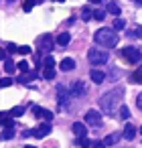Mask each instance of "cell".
<instances>
[{
  "label": "cell",
  "instance_id": "obj_1",
  "mask_svg": "<svg viewBox=\"0 0 142 148\" xmlns=\"http://www.w3.org/2000/svg\"><path fill=\"white\" fill-rule=\"evenodd\" d=\"M124 89H114V91H108L106 95H102L99 97V108L104 110V112H108V114H112L116 108H120V103H122V99H124Z\"/></svg>",
  "mask_w": 142,
  "mask_h": 148
},
{
  "label": "cell",
  "instance_id": "obj_2",
  "mask_svg": "<svg viewBox=\"0 0 142 148\" xmlns=\"http://www.w3.org/2000/svg\"><path fill=\"white\" fill-rule=\"evenodd\" d=\"M95 43H97L99 47L114 49V47L118 45V35H116V31H112V29H99V31L95 33Z\"/></svg>",
  "mask_w": 142,
  "mask_h": 148
},
{
  "label": "cell",
  "instance_id": "obj_3",
  "mask_svg": "<svg viewBox=\"0 0 142 148\" xmlns=\"http://www.w3.org/2000/svg\"><path fill=\"white\" fill-rule=\"evenodd\" d=\"M87 59H89V63H93V65H104L110 57H108V53L102 51V49H89Z\"/></svg>",
  "mask_w": 142,
  "mask_h": 148
},
{
  "label": "cell",
  "instance_id": "obj_4",
  "mask_svg": "<svg viewBox=\"0 0 142 148\" xmlns=\"http://www.w3.org/2000/svg\"><path fill=\"white\" fill-rule=\"evenodd\" d=\"M120 57H124L128 63H136V61L140 59V51L134 49V47H124V49L120 51Z\"/></svg>",
  "mask_w": 142,
  "mask_h": 148
},
{
  "label": "cell",
  "instance_id": "obj_5",
  "mask_svg": "<svg viewBox=\"0 0 142 148\" xmlns=\"http://www.w3.org/2000/svg\"><path fill=\"white\" fill-rule=\"evenodd\" d=\"M53 47H55V43H53L51 35H43L39 39V53H49V51H53Z\"/></svg>",
  "mask_w": 142,
  "mask_h": 148
},
{
  "label": "cell",
  "instance_id": "obj_6",
  "mask_svg": "<svg viewBox=\"0 0 142 148\" xmlns=\"http://www.w3.org/2000/svg\"><path fill=\"white\" fill-rule=\"evenodd\" d=\"M85 124H89V126H102V114L97 110H89L85 114Z\"/></svg>",
  "mask_w": 142,
  "mask_h": 148
},
{
  "label": "cell",
  "instance_id": "obj_7",
  "mask_svg": "<svg viewBox=\"0 0 142 148\" xmlns=\"http://www.w3.org/2000/svg\"><path fill=\"white\" fill-rule=\"evenodd\" d=\"M69 93L71 91H67V87L65 85H57V97H59V103H61V108H67V101H69Z\"/></svg>",
  "mask_w": 142,
  "mask_h": 148
},
{
  "label": "cell",
  "instance_id": "obj_8",
  "mask_svg": "<svg viewBox=\"0 0 142 148\" xmlns=\"http://www.w3.org/2000/svg\"><path fill=\"white\" fill-rule=\"evenodd\" d=\"M35 138H43V136H47V134H51V124H43V126H39V128H35L33 132H31Z\"/></svg>",
  "mask_w": 142,
  "mask_h": 148
},
{
  "label": "cell",
  "instance_id": "obj_9",
  "mask_svg": "<svg viewBox=\"0 0 142 148\" xmlns=\"http://www.w3.org/2000/svg\"><path fill=\"white\" fill-rule=\"evenodd\" d=\"M83 93H85V83H83V81H75V83L71 85V95L81 97Z\"/></svg>",
  "mask_w": 142,
  "mask_h": 148
},
{
  "label": "cell",
  "instance_id": "obj_10",
  "mask_svg": "<svg viewBox=\"0 0 142 148\" xmlns=\"http://www.w3.org/2000/svg\"><path fill=\"white\" fill-rule=\"evenodd\" d=\"M85 132H87V126L83 122H75L73 124V134L79 136V138H85Z\"/></svg>",
  "mask_w": 142,
  "mask_h": 148
},
{
  "label": "cell",
  "instance_id": "obj_11",
  "mask_svg": "<svg viewBox=\"0 0 142 148\" xmlns=\"http://www.w3.org/2000/svg\"><path fill=\"white\" fill-rule=\"evenodd\" d=\"M124 140H134V136H136V126L134 124H126V128H124Z\"/></svg>",
  "mask_w": 142,
  "mask_h": 148
},
{
  "label": "cell",
  "instance_id": "obj_12",
  "mask_svg": "<svg viewBox=\"0 0 142 148\" xmlns=\"http://www.w3.org/2000/svg\"><path fill=\"white\" fill-rule=\"evenodd\" d=\"M59 69H61V71H71V69H75V61L67 57V59H63V61L59 63Z\"/></svg>",
  "mask_w": 142,
  "mask_h": 148
},
{
  "label": "cell",
  "instance_id": "obj_13",
  "mask_svg": "<svg viewBox=\"0 0 142 148\" xmlns=\"http://www.w3.org/2000/svg\"><path fill=\"white\" fill-rule=\"evenodd\" d=\"M35 116L37 118H43V120H53V114L49 112V110H43V108H35Z\"/></svg>",
  "mask_w": 142,
  "mask_h": 148
},
{
  "label": "cell",
  "instance_id": "obj_14",
  "mask_svg": "<svg viewBox=\"0 0 142 148\" xmlns=\"http://www.w3.org/2000/svg\"><path fill=\"white\" fill-rule=\"evenodd\" d=\"M89 77H91V81H93V83H104V79H106V73H102V71L93 69V71L89 73Z\"/></svg>",
  "mask_w": 142,
  "mask_h": 148
},
{
  "label": "cell",
  "instance_id": "obj_15",
  "mask_svg": "<svg viewBox=\"0 0 142 148\" xmlns=\"http://www.w3.org/2000/svg\"><path fill=\"white\" fill-rule=\"evenodd\" d=\"M69 41H71V35H69V33H61V35L57 37V45H61V47H67Z\"/></svg>",
  "mask_w": 142,
  "mask_h": 148
},
{
  "label": "cell",
  "instance_id": "obj_16",
  "mask_svg": "<svg viewBox=\"0 0 142 148\" xmlns=\"http://www.w3.org/2000/svg\"><path fill=\"white\" fill-rule=\"evenodd\" d=\"M118 138H124V134H120V132H116V134H110V136H106V146H112V144H116L118 142Z\"/></svg>",
  "mask_w": 142,
  "mask_h": 148
},
{
  "label": "cell",
  "instance_id": "obj_17",
  "mask_svg": "<svg viewBox=\"0 0 142 148\" xmlns=\"http://www.w3.org/2000/svg\"><path fill=\"white\" fill-rule=\"evenodd\" d=\"M16 67H19V65H14L10 59H6V61H4V71H6L8 75H10V73H14V69H16Z\"/></svg>",
  "mask_w": 142,
  "mask_h": 148
},
{
  "label": "cell",
  "instance_id": "obj_18",
  "mask_svg": "<svg viewBox=\"0 0 142 148\" xmlns=\"http://www.w3.org/2000/svg\"><path fill=\"white\" fill-rule=\"evenodd\" d=\"M106 8H108V12H112V14H120V6H118L116 2H108Z\"/></svg>",
  "mask_w": 142,
  "mask_h": 148
},
{
  "label": "cell",
  "instance_id": "obj_19",
  "mask_svg": "<svg viewBox=\"0 0 142 148\" xmlns=\"http://www.w3.org/2000/svg\"><path fill=\"white\" fill-rule=\"evenodd\" d=\"M35 77H37V73H27V75L23 73L19 81H21V83H29V81H31V79H35Z\"/></svg>",
  "mask_w": 142,
  "mask_h": 148
},
{
  "label": "cell",
  "instance_id": "obj_20",
  "mask_svg": "<svg viewBox=\"0 0 142 148\" xmlns=\"http://www.w3.org/2000/svg\"><path fill=\"white\" fill-rule=\"evenodd\" d=\"M14 136V130L12 128H4L2 130V140H8V138H12Z\"/></svg>",
  "mask_w": 142,
  "mask_h": 148
},
{
  "label": "cell",
  "instance_id": "obj_21",
  "mask_svg": "<svg viewBox=\"0 0 142 148\" xmlns=\"http://www.w3.org/2000/svg\"><path fill=\"white\" fill-rule=\"evenodd\" d=\"M43 63H45V69H53V67H55V59H53V57H45Z\"/></svg>",
  "mask_w": 142,
  "mask_h": 148
},
{
  "label": "cell",
  "instance_id": "obj_22",
  "mask_svg": "<svg viewBox=\"0 0 142 148\" xmlns=\"http://www.w3.org/2000/svg\"><path fill=\"white\" fill-rule=\"evenodd\" d=\"M23 114H25V108H12V110H10V116H12V118H19V116H23Z\"/></svg>",
  "mask_w": 142,
  "mask_h": 148
},
{
  "label": "cell",
  "instance_id": "obj_23",
  "mask_svg": "<svg viewBox=\"0 0 142 148\" xmlns=\"http://www.w3.org/2000/svg\"><path fill=\"white\" fill-rule=\"evenodd\" d=\"M132 81H138V83H142V67H138V71L132 75Z\"/></svg>",
  "mask_w": 142,
  "mask_h": 148
},
{
  "label": "cell",
  "instance_id": "obj_24",
  "mask_svg": "<svg viewBox=\"0 0 142 148\" xmlns=\"http://www.w3.org/2000/svg\"><path fill=\"white\" fill-rule=\"evenodd\" d=\"M43 77H45V79H53V77H55V69H45V71H43Z\"/></svg>",
  "mask_w": 142,
  "mask_h": 148
},
{
  "label": "cell",
  "instance_id": "obj_25",
  "mask_svg": "<svg viewBox=\"0 0 142 148\" xmlns=\"http://www.w3.org/2000/svg\"><path fill=\"white\" fill-rule=\"evenodd\" d=\"M104 16H106L104 10H93V18H95V21H104Z\"/></svg>",
  "mask_w": 142,
  "mask_h": 148
},
{
  "label": "cell",
  "instance_id": "obj_26",
  "mask_svg": "<svg viewBox=\"0 0 142 148\" xmlns=\"http://www.w3.org/2000/svg\"><path fill=\"white\" fill-rule=\"evenodd\" d=\"M16 53H21V55H29V53H31V47L23 45V47H19V51H16Z\"/></svg>",
  "mask_w": 142,
  "mask_h": 148
},
{
  "label": "cell",
  "instance_id": "obj_27",
  "mask_svg": "<svg viewBox=\"0 0 142 148\" xmlns=\"http://www.w3.org/2000/svg\"><path fill=\"white\" fill-rule=\"evenodd\" d=\"M79 146H81V148H89V146H91V140H85V138H79Z\"/></svg>",
  "mask_w": 142,
  "mask_h": 148
},
{
  "label": "cell",
  "instance_id": "obj_28",
  "mask_svg": "<svg viewBox=\"0 0 142 148\" xmlns=\"http://www.w3.org/2000/svg\"><path fill=\"white\" fill-rule=\"evenodd\" d=\"M0 85H2V87H10V85H12V79H10V77H4L2 81H0Z\"/></svg>",
  "mask_w": 142,
  "mask_h": 148
},
{
  "label": "cell",
  "instance_id": "obj_29",
  "mask_svg": "<svg viewBox=\"0 0 142 148\" xmlns=\"http://www.w3.org/2000/svg\"><path fill=\"white\" fill-rule=\"evenodd\" d=\"M122 29H124V21H120V18H118V21L114 23V31H122Z\"/></svg>",
  "mask_w": 142,
  "mask_h": 148
},
{
  "label": "cell",
  "instance_id": "obj_30",
  "mask_svg": "<svg viewBox=\"0 0 142 148\" xmlns=\"http://www.w3.org/2000/svg\"><path fill=\"white\" fill-rule=\"evenodd\" d=\"M19 69H21L23 73H27V71H29V63H27V61H21V63H19Z\"/></svg>",
  "mask_w": 142,
  "mask_h": 148
},
{
  "label": "cell",
  "instance_id": "obj_31",
  "mask_svg": "<svg viewBox=\"0 0 142 148\" xmlns=\"http://www.w3.org/2000/svg\"><path fill=\"white\" fill-rule=\"evenodd\" d=\"M2 126H4V128H12V126H14V122H12L10 118H8V120H6V118H2Z\"/></svg>",
  "mask_w": 142,
  "mask_h": 148
},
{
  "label": "cell",
  "instance_id": "obj_32",
  "mask_svg": "<svg viewBox=\"0 0 142 148\" xmlns=\"http://www.w3.org/2000/svg\"><path fill=\"white\" fill-rule=\"evenodd\" d=\"M122 118H124V120H128V118H130V112H128V108H126V106H122Z\"/></svg>",
  "mask_w": 142,
  "mask_h": 148
},
{
  "label": "cell",
  "instance_id": "obj_33",
  "mask_svg": "<svg viewBox=\"0 0 142 148\" xmlns=\"http://www.w3.org/2000/svg\"><path fill=\"white\" fill-rule=\"evenodd\" d=\"M33 6H35V0H29V2H25V10H27V12H29Z\"/></svg>",
  "mask_w": 142,
  "mask_h": 148
},
{
  "label": "cell",
  "instance_id": "obj_34",
  "mask_svg": "<svg viewBox=\"0 0 142 148\" xmlns=\"http://www.w3.org/2000/svg\"><path fill=\"white\" fill-rule=\"evenodd\" d=\"M16 51H19V47L14 43H8V53H16Z\"/></svg>",
  "mask_w": 142,
  "mask_h": 148
},
{
  "label": "cell",
  "instance_id": "obj_35",
  "mask_svg": "<svg viewBox=\"0 0 142 148\" xmlns=\"http://www.w3.org/2000/svg\"><path fill=\"white\" fill-rule=\"evenodd\" d=\"M89 16H93V12H89L87 8H83V21H87Z\"/></svg>",
  "mask_w": 142,
  "mask_h": 148
},
{
  "label": "cell",
  "instance_id": "obj_36",
  "mask_svg": "<svg viewBox=\"0 0 142 148\" xmlns=\"http://www.w3.org/2000/svg\"><path fill=\"white\" fill-rule=\"evenodd\" d=\"M136 106H138L140 112H142V93H138V97H136Z\"/></svg>",
  "mask_w": 142,
  "mask_h": 148
},
{
  "label": "cell",
  "instance_id": "obj_37",
  "mask_svg": "<svg viewBox=\"0 0 142 148\" xmlns=\"http://www.w3.org/2000/svg\"><path fill=\"white\" fill-rule=\"evenodd\" d=\"M93 148H106V142H95Z\"/></svg>",
  "mask_w": 142,
  "mask_h": 148
},
{
  "label": "cell",
  "instance_id": "obj_38",
  "mask_svg": "<svg viewBox=\"0 0 142 148\" xmlns=\"http://www.w3.org/2000/svg\"><path fill=\"white\" fill-rule=\"evenodd\" d=\"M134 35H136V37H138V39H142V27H138V29H136V33H134Z\"/></svg>",
  "mask_w": 142,
  "mask_h": 148
},
{
  "label": "cell",
  "instance_id": "obj_39",
  "mask_svg": "<svg viewBox=\"0 0 142 148\" xmlns=\"http://www.w3.org/2000/svg\"><path fill=\"white\" fill-rule=\"evenodd\" d=\"M25 148H35V146H25Z\"/></svg>",
  "mask_w": 142,
  "mask_h": 148
},
{
  "label": "cell",
  "instance_id": "obj_40",
  "mask_svg": "<svg viewBox=\"0 0 142 148\" xmlns=\"http://www.w3.org/2000/svg\"><path fill=\"white\" fill-rule=\"evenodd\" d=\"M140 134H142V126H140Z\"/></svg>",
  "mask_w": 142,
  "mask_h": 148
}]
</instances>
